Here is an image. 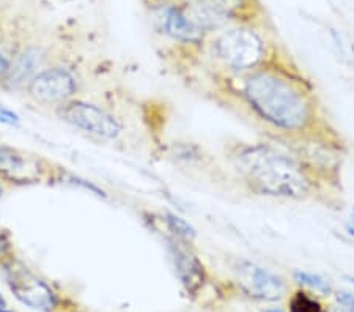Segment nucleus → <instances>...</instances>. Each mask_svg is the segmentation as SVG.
<instances>
[{
    "mask_svg": "<svg viewBox=\"0 0 354 312\" xmlns=\"http://www.w3.org/2000/svg\"><path fill=\"white\" fill-rule=\"evenodd\" d=\"M155 2H161V3H167V2H176V0H155Z\"/></svg>",
    "mask_w": 354,
    "mask_h": 312,
    "instance_id": "nucleus-21",
    "label": "nucleus"
},
{
    "mask_svg": "<svg viewBox=\"0 0 354 312\" xmlns=\"http://www.w3.org/2000/svg\"><path fill=\"white\" fill-rule=\"evenodd\" d=\"M2 192H3V190H2V185H0V197H2Z\"/></svg>",
    "mask_w": 354,
    "mask_h": 312,
    "instance_id": "nucleus-22",
    "label": "nucleus"
},
{
    "mask_svg": "<svg viewBox=\"0 0 354 312\" xmlns=\"http://www.w3.org/2000/svg\"><path fill=\"white\" fill-rule=\"evenodd\" d=\"M10 65H11V60L8 59V55L5 54L3 51H0V79H2V81H3V77L7 76Z\"/></svg>",
    "mask_w": 354,
    "mask_h": 312,
    "instance_id": "nucleus-17",
    "label": "nucleus"
},
{
    "mask_svg": "<svg viewBox=\"0 0 354 312\" xmlns=\"http://www.w3.org/2000/svg\"><path fill=\"white\" fill-rule=\"evenodd\" d=\"M348 234L354 237V208L351 210V223L348 224Z\"/></svg>",
    "mask_w": 354,
    "mask_h": 312,
    "instance_id": "nucleus-19",
    "label": "nucleus"
},
{
    "mask_svg": "<svg viewBox=\"0 0 354 312\" xmlns=\"http://www.w3.org/2000/svg\"><path fill=\"white\" fill-rule=\"evenodd\" d=\"M7 284L15 297L28 308L41 312H50L55 308L57 298L53 288L22 265L10 266Z\"/></svg>",
    "mask_w": 354,
    "mask_h": 312,
    "instance_id": "nucleus-7",
    "label": "nucleus"
},
{
    "mask_svg": "<svg viewBox=\"0 0 354 312\" xmlns=\"http://www.w3.org/2000/svg\"><path fill=\"white\" fill-rule=\"evenodd\" d=\"M228 92L277 139H312L339 147L317 90L298 66L277 54L239 76L221 75Z\"/></svg>",
    "mask_w": 354,
    "mask_h": 312,
    "instance_id": "nucleus-1",
    "label": "nucleus"
},
{
    "mask_svg": "<svg viewBox=\"0 0 354 312\" xmlns=\"http://www.w3.org/2000/svg\"><path fill=\"white\" fill-rule=\"evenodd\" d=\"M28 93L44 104H64L76 93V79L66 68H49L39 71L28 84Z\"/></svg>",
    "mask_w": 354,
    "mask_h": 312,
    "instance_id": "nucleus-8",
    "label": "nucleus"
},
{
    "mask_svg": "<svg viewBox=\"0 0 354 312\" xmlns=\"http://www.w3.org/2000/svg\"><path fill=\"white\" fill-rule=\"evenodd\" d=\"M3 308H5V300H3L2 295H0V311H2Z\"/></svg>",
    "mask_w": 354,
    "mask_h": 312,
    "instance_id": "nucleus-20",
    "label": "nucleus"
},
{
    "mask_svg": "<svg viewBox=\"0 0 354 312\" xmlns=\"http://www.w3.org/2000/svg\"><path fill=\"white\" fill-rule=\"evenodd\" d=\"M0 122L8 123V125H16V123H19V117L16 116L15 112L0 107Z\"/></svg>",
    "mask_w": 354,
    "mask_h": 312,
    "instance_id": "nucleus-16",
    "label": "nucleus"
},
{
    "mask_svg": "<svg viewBox=\"0 0 354 312\" xmlns=\"http://www.w3.org/2000/svg\"><path fill=\"white\" fill-rule=\"evenodd\" d=\"M295 279L298 281L299 284H302V286L310 287V288H313V291L322 292L324 295L333 292V286H330V282L326 279V277L315 275V273H307V271H296Z\"/></svg>",
    "mask_w": 354,
    "mask_h": 312,
    "instance_id": "nucleus-14",
    "label": "nucleus"
},
{
    "mask_svg": "<svg viewBox=\"0 0 354 312\" xmlns=\"http://www.w3.org/2000/svg\"><path fill=\"white\" fill-rule=\"evenodd\" d=\"M8 253H10V241L7 240V237L0 234V260L7 257Z\"/></svg>",
    "mask_w": 354,
    "mask_h": 312,
    "instance_id": "nucleus-18",
    "label": "nucleus"
},
{
    "mask_svg": "<svg viewBox=\"0 0 354 312\" xmlns=\"http://www.w3.org/2000/svg\"><path fill=\"white\" fill-rule=\"evenodd\" d=\"M28 161L24 155L10 147L0 144V172L11 180H28L26 174Z\"/></svg>",
    "mask_w": 354,
    "mask_h": 312,
    "instance_id": "nucleus-11",
    "label": "nucleus"
},
{
    "mask_svg": "<svg viewBox=\"0 0 354 312\" xmlns=\"http://www.w3.org/2000/svg\"><path fill=\"white\" fill-rule=\"evenodd\" d=\"M337 302H339L345 309L354 312V293L340 292L337 293Z\"/></svg>",
    "mask_w": 354,
    "mask_h": 312,
    "instance_id": "nucleus-15",
    "label": "nucleus"
},
{
    "mask_svg": "<svg viewBox=\"0 0 354 312\" xmlns=\"http://www.w3.org/2000/svg\"><path fill=\"white\" fill-rule=\"evenodd\" d=\"M165 243H167V251L183 287L186 288L187 293L197 295L207 281V268L203 262L192 251L189 243L176 240L169 235H165Z\"/></svg>",
    "mask_w": 354,
    "mask_h": 312,
    "instance_id": "nucleus-9",
    "label": "nucleus"
},
{
    "mask_svg": "<svg viewBox=\"0 0 354 312\" xmlns=\"http://www.w3.org/2000/svg\"><path fill=\"white\" fill-rule=\"evenodd\" d=\"M162 223L165 224V235L174 237L176 240H181L185 243H189L192 245V241L196 240V230L194 227L180 217H176L174 213H165L162 218Z\"/></svg>",
    "mask_w": 354,
    "mask_h": 312,
    "instance_id": "nucleus-12",
    "label": "nucleus"
},
{
    "mask_svg": "<svg viewBox=\"0 0 354 312\" xmlns=\"http://www.w3.org/2000/svg\"><path fill=\"white\" fill-rule=\"evenodd\" d=\"M0 312H8V311H3V309H2V311H0Z\"/></svg>",
    "mask_w": 354,
    "mask_h": 312,
    "instance_id": "nucleus-24",
    "label": "nucleus"
},
{
    "mask_svg": "<svg viewBox=\"0 0 354 312\" xmlns=\"http://www.w3.org/2000/svg\"><path fill=\"white\" fill-rule=\"evenodd\" d=\"M153 21H155L158 30H161L165 37L172 38L176 43L186 44V46L202 49L208 38V35H205L187 18L180 0L159 5L158 8L153 10Z\"/></svg>",
    "mask_w": 354,
    "mask_h": 312,
    "instance_id": "nucleus-6",
    "label": "nucleus"
},
{
    "mask_svg": "<svg viewBox=\"0 0 354 312\" xmlns=\"http://www.w3.org/2000/svg\"><path fill=\"white\" fill-rule=\"evenodd\" d=\"M233 174L255 196L310 201L328 197L334 174L318 167L287 142H235L225 150Z\"/></svg>",
    "mask_w": 354,
    "mask_h": 312,
    "instance_id": "nucleus-2",
    "label": "nucleus"
},
{
    "mask_svg": "<svg viewBox=\"0 0 354 312\" xmlns=\"http://www.w3.org/2000/svg\"><path fill=\"white\" fill-rule=\"evenodd\" d=\"M277 51L265 22H238L208 35L202 54L219 75L239 76L268 64Z\"/></svg>",
    "mask_w": 354,
    "mask_h": 312,
    "instance_id": "nucleus-3",
    "label": "nucleus"
},
{
    "mask_svg": "<svg viewBox=\"0 0 354 312\" xmlns=\"http://www.w3.org/2000/svg\"><path fill=\"white\" fill-rule=\"evenodd\" d=\"M44 53L39 48H27L24 53L18 55L13 64L10 65L7 76L3 77V84L8 90H21L28 87L43 66Z\"/></svg>",
    "mask_w": 354,
    "mask_h": 312,
    "instance_id": "nucleus-10",
    "label": "nucleus"
},
{
    "mask_svg": "<svg viewBox=\"0 0 354 312\" xmlns=\"http://www.w3.org/2000/svg\"><path fill=\"white\" fill-rule=\"evenodd\" d=\"M59 116L71 127L100 140H115L123 131L122 122L113 113L85 101H66Z\"/></svg>",
    "mask_w": 354,
    "mask_h": 312,
    "instance_id": "nucleus-4",
    "label": "nucleus"
},
{
    "mask_svg": "<svg viewBox=\"0 0 354 312\" xmlns=\"http://www.w3.org/2000/svg\"><path fill=\"white\" fill-rule=\"evenodd\" d=\"M290 312H324V309L315 297L304 291H299L290 300Z\"/></svg>",
    "mask_w": 354,
    "mask_h": 312,
    "instance_id": "nucleus-13",
    "label": "nucleus"
},
{
    "mask_svg": "<svg viewBox=\"0 0 354 312\" xmlns=\"http://www.w3.org/2000/svg\"><path fill=\"white\" fill-rule=\"evenodd\" d=\"M233 273L238 286L252 298L277 302L287 292V286L281 276L249 260H236L233 264Z\"/></svg>",
    "mask_w": 354,
    "mask_h": 312,
    "instance_id": "nucleus-5",
    "label": "nucleus"
},
{
    "mask_svg": "<svg viewBox=\"0 0 354 312\" xmlns=\"http://www.w3.org/2000/svg\"><path fill=\"white\" fill-rule=\"evenodd\" d=\"M268 312H281V311H268Z\"/></svg>",
    "mask_w": 354,
    "mask_h": 312,
    "instance_id": "nucleus-23",
    "label": "nucleus"
}]
</instances>
